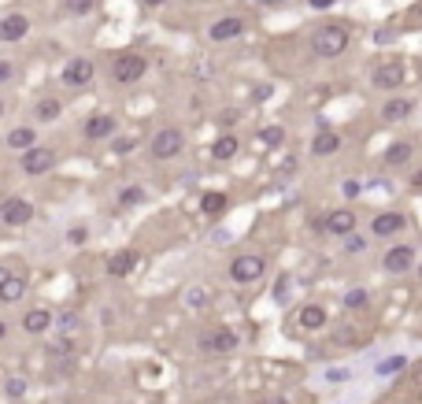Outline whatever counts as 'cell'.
<instances>
[{"mask_svg":"<svg viewBox=\"0 0 422 404\" xmlns=\"http://www.w3.org/2000/svg\"><path fill=\"white\" fill-rule=\"evenodd\" d=\"M348 45H352V34L345 22H326L311 34V52L322 60H337L341 52H348Z\"/></svg>","mask_w":422,"mask_h":404,"instance_id":"6da1fadb","label":"cell"},{"mask_svg":"<svg viewBox=\"0 0 422 404\" xmlns=\"http://www.w3.org/2000/svg\"><path fill=\"white\" fill-rule=\"evenodd\" d=\"M144 71H149V60L137 56V52H123V56L111 60V82L115 86H134L144 78Z\"/></svg>","mask_w":422,"mask_h":404,"instance_id":"7a4b0ae2","label":"cell"},{"mask_svg":"<svg viewBox=\"0 0 422 404\" xmlns=\"http://www.w3.org/2000/svg\"><path fill=\"white\" fill-rule=\"evenodd\" d=\"M182 149H186V134H182V126H163L160 134L152 137V160H175V156H182Z\"/></svg>","mask_w":422,"mask_h":404,"instance_id":"3957f363","label":"cell"},{"mask_svg":"<svg viewBox=\"0 0 422 404\" xmlns=\"http://www.w3.org/2000/svg\"><path fill=\"white\" fill-rule=\"evenodd\" d=\"M263 271H267V260L256 256V252H245L230 264V282L233 285H252V282L263 278Z\"/></svg>","mask_w":422,"mask_h":404,"instance_id":"277c9868","label":"cell"},{"mask_svg":"<svg viewBox=\"0 0 422 404\" xmlns=\"http://www.w3.org/2000/svg\"><path fill=\"white\" fill-rule=\"evenodd\" d=\"M237 345H241V337H237L230 327L200 334V353H207V356H226V353H233Z\"/></svg>","mask_w":422,"mask_h":404,"instance_id":"5b68a950","label":"cell"},{"mask_svg":"<svg viewBox=\"0 0 422 404\" xmlns=\"http://www.w3.org/2000/svg\"><path fill=\"white\" fill-rule=\"evenodd\" d=\"M30 219H34V204L26 197H4L0 201V223L4 227L15 230V227H26Z\"/></svg>","mask_w":422,"mask_h":404,"instance_id":"8992f818","label":"cell"},{"mask_svg":"<svg viewBox=\"0 0 422 404\" xmlns=\"http://www.w3.org/2000/svg\"><path fill=\"white\" fill-rule=\"evenodd\" d=\"M22 171L37 178V175H48L52 167H56V149H48V145H34V149H26L22 152Z\"/></svg>","mask_w":422,"mask_h":404,"instance_id":"52a82bcc","label":"cell"},{"mask_svg":"<svg viewBox=\"0 0 422 404\" xmlns=\"http://www.w3.org/2000/svg\"><path fill=\"white\" fill-rule=\"evenodd\" d=\"M381 267H386L389 275H407V271L415 267V249L411 245H389L386 256H381Z\"/></svg>","mask_w":422,"mask_h":404,"instance_id":"ba28073f","label":"cell"},{"mask_svg":"<svg viewBox=\"0 0 422 404\" xmlns=\"http://www.w3.org/2000/svg\"><path fill=\"white\" fill-rule=\"evenodd\" d=\"M241 34H245V19L241 15L215 19L207 26V41H215V45H226V41H233V37H241Z\"/></svg>","mask_w":422,"mask_h":404,"instance_id":"9c48e42d","label":"cell"},{"mask_svg":"<svg viewBox=\"0 0 422 404\" xmlns=\"http://www.w3.org/2000/svg\"><path fill=\"white\" fill-rule=\"evenodd\" d=\"M93 74H97L93 60L74 56V60L67 63V67H63V82H67V86H74V89H82V86H89V82H93Z\"/></svg>","mask_w":422,"mask_h":404,"instance_id":"30bf717a","label":"cell"},{"mask_svg":"<svg viewBox=\"0 0 422 404\" xmlns=\"http://www.w3.org/2000/svg\"><path fill=\"white\" fill-rule=\"evenodd\" d=\"M322 230H326V234H334V238H348V234L355 230V212H352V208H337V212H326Z\"/></svg>","mask_w":422,"mask_h":404,"instance_id":"8fae6325","label":"cell"},{"mask_svg":"<svg viewBox=\"0 0 422 404\" xmlns=\"http://www.w3.org/2000/svg\"><path fill=\"white\" fill-rule=\"evenodd\" d=\"M115 130H118V123H115V115H89L86 119V126H82V134H86V141H108V137H115Z\"/></svg>","mask_w":422,"mask_h":404,"instance_id":"7c38bea8","label":"cell"},{"mask_svg":"<svg viewBox=\"0 0 422 404\" xmlns=\"http://www.w3.org/2000/svg\"><path fill=\"white\" fill-rule=\"evenodd\" d=\"M374 86H378V89H389V93H397V89L404 86V63H397V60L378 63V67H374Z\"/></svg>","mask_w":422,"mask_h":404,"instance_id":"4fadbf2b","label":"cell"},{"mask_svg":"<svg viewBox=\"0 0 422 404\" xmlns=\"http://www.w3.org/2000/svg\"><path fill=\"white\" fill-rule=\"evenodd\" d=\"M407 227V215L404 212H381L371 219V234L374 238H393V234H400Z\"/></svg>","mask_w":422,"mask_h":404,"instance_id":"5bb4252c","label":"cell"},{"mask_svg":"<svg viewBox=\"0 0 422 404\" xmlns=\"http://www.w3.org/2000/svg\"><path fill=\"white\" fill-rule=\"evenodd\" d=\"M30 34V19L26 15H19V11H11V15H4L0 19V41H22V37Z\"/></svg>","mask_w":422,"mask_h":404,"instance_id":"9a60e30c","label":"cell"},{"mask_svg":"<svg viewBox=\"0 0 422 404\" xmlns=\"http://www.w3.org/2000/svg\"><path fill=\"white\" fill-rule=\"evenodd\" d=\"M52 327H56V334H63V337H78V334L86 330V319L78 316L74 308H63V311L52 316Z\"/></svg>","mask_w":422,"mask_h":404,"instance_id":"2e32d148","label":"cell"},{"mask_svg":"<svg viewBox=\"0 0 422 404\" xmlns=\"http://www.w3.org/2000/svg\"><path fill=\"white\" fill-rule=\"evenodd\" d=\"M134 267H137V252L134 249H118V252L108 256V275L111 278H126Z\"/></svg>","mask_w":422,"mask_h":404,"instance_id":"e0dca14e","label":"cell"},{"mask_svg":"<svg viewBox=\"0 0 422 404\" xmlns=\"http://www.w3.org/2000/svg\"><path fill=\"white\" fill-rule=\"evenodd\" d=\"M22 297H26V278L15 275V271H8L4 282H0V301H4V304H19Z\"/></svg>","mask_w":422,"mask_h":404,"instance_id":"ac0fdd59","label":"cell"},{"mask_svg":"<svg viewBox=\"0 0 422 404\" xmlns=\"http://www.w3.org/2000/svg\"><path fill=\"white\" fill-rule=\"evenodd\" d=\"M411 112H415V104L407 97H389L386 104H381V119H386V123H404Z\"/></svg>","mask_w":422,"mask_h":404,"instance_id":"d6986e66","label":"cell"},{"mask_svg":"<svg viewBox=\"0 0 422 404\" xmlns=\"http://www.w3.org/2000/svg\"><path fill=\"white\" fill-rule=\"evenodd\" d=\"M341 152V134H334V130H319L315 134V141H311V156H337Z\"/></svg>","mask_w":422,"mask_h":404,"instance_id":"ffe728a7","label":"cell"},{"mask_svg":"<svg viewBox=\"0 0 422 404\" xmlns=\"http://www.w3.org/2000/svg\"><path fill=\"white\" fill-rule=\"evenodd\" d=\"M297 323H300V330H322L326 327V308L322 304H304L297 311Z\"/></svg>","mask_w":422,"mask_h":404,"instance_id":"44dd1931","label":"cell"},{"mask_svg":"<svg viewBox=\"0 0 422 404\" xmlns=\"http://www.w3.org/2000/svg\"><path fill=\"white\" fill-rule=\"evenodd\" d=\"M22 330H26V334H45V330H52V311L30 308V311L22 316Z\"/></svg>","mask_w":422,"mask_h":404,"instance_id":"7402d4cb","label":"cell"},{"mask_svg":"<svg viewBox=\"0 0 422 404\" xmlns=\"http://www.w3.org/2000/svg\"><path fill=\"white\" fill-rule=\"evenodd\" d=\"M34 145H37V130H34V126H15V130H8V149L26 152V149H34Z\"/></svg>","mask_w":422,"mask_h":404,"instance_id":"603a6c76","label":"cell"},{"mask_svg":"<svg viewBox=\"0 0 422 404\" xmlns=\"http://www.w3.org/2000/svg\"><path fill=\"white\" fill-rule=\"evenodd\" d=\"M411 156H415V149L407 145V141H393V145L386 149V163L389 167H407V163H411Z\"/></svg>","mask_w":422,"mask_h":404,"instance_id":"cb8c5ba5","label":"cell"},{"mask_svg":"<svg viewBox=\"0 0 422 404\" xmlns=\"http://www.w3.org/2000/svg\"><path fill=\"white\" fill-rule=\"evenodd\" d=\"M237 152H241V141L233 134H222V137H215V145H211V156H215V160H233Z\"/></svg>","mask_w":422,"mask_h":404,"instance_id":"d4e9b609","label":"cell"},{"mask_svg":"<svg viewBox=\"0 0 422 404\" xmlns=\"http://www.w3.org/2000/svg\"><path fill=\"white\" fill-rule=\"evenodd\" d=\"M34 115H37L41 123L60 119V115H63V104H60V97H41V100H37V108H34Z\"/></svg>","mask_w":422,"mask_h":404,"instance_id":"484cf974","label":"cell"},{"mask_svg":"<svg viewBox=\"0 0 422 404\" xmlns=\"http://www.w3.org/2000/svg\"><path fill=\"white\" fill-rule=\"evenodd\" d=\"M374 371L381 375V379H393V375H404V371H407V356H404V353H397V356H386V360H381L378 368H374Z\"/></svg>","mask_w":422,"mask_h":404,"instance_id":"4316f807","label":"cell"},{"mask_svg":"<svg viewBox=\"0 0 422 404\" xmlns=\"http://www.w3.org/2000/svg\"><path fill=\"white\" fill-rule=\"evenodd\" d=\"M226 193H204V197H200V212L204 215H222V212H226Z\"/></svg>","mask_w":422,"mask_h":404,"instance_id":"83f0119b","label":"cell"},{"mask_svg":"<svg viewBox=\"0 0 422 404\" xmlns=\"http://www.w3.org/2000/svg\"><path fill=\"white\" fill-rule=\"evenodd\" d=\"M367 304H371V293H367V290H348L345 293V308L348 311H363Z\"/></svg>","mask_w":422,"mask_h":404,"instance_id":"f1b7e54d","label":"cell"},{"mask_svg":"<svg viewBox=\"0 0 422 404\" xmlns=\"http://www.w3.org/2000/svg\"><path fill=\"white\" fill-rule=\"evenodd\" d=\"M63 8H67V15L82 19V15H89V11L97 8V0H63Z\"/></svg>","mask_w":422,"mask_h":404,"instance_id":"f546056e","label":"cell"},{"mask_svg":"<svg viewBox=\"0 0 422 404\" xmlns=\"http://www.w3.org/2000/svg\"><path fill=\"white\" fill-rule=\"evenodd\" d=\"M259 141H263V145H271V149H278L285 141V130L282 126H267V130H259Z\"/></svg>","mask_w":422,"mask_h":404,"instance_id":"4dcf8cb0","label":"cell"},{"mask_svg":"<svg viewBox=\"0 0 422 404\" xmlns=\"http://www.w3.org/2000/svg\"><path fill=\"white\" fill-rule=\"evenodd\" d=\"M207 301H211V293H207V290H200V285L186 293V304H189V308H207Z\"/></svg>","mask_w":422,"mask_h":404,"instance_id":"1f68e13d","label":"cell"},{"mask_svg":"<svg viewBox=\"0 0 422 404\" xmlns=\"http://www.w3.org/2000/svg\"><path fill=\"white\" fill-rule=\"evenodd\" d=\"M141 201H144V189H141V186H130V189H123V197H118V204H123V208L141 204Z\"/></svg>","mask_w":422,"mask_h":404,"instance_id":"d6a6232c","label":"cell"},{"mask_svg":"<svg viewBox=\"0 0 422 404\" xmlns=\"http://www.w3.org/2000/svg\"><path fill=\"white\" fill-rule=\"evenodd\" d=\"M363 249H367V238H360V234L352 230L348 238H345V252H352V256H355V252H363Z\"/></svg>","mask_w":422,"mask_h":404,"instance_id":"836d02e7","label":"cell"},{"mask_svg":"<svg viewBox=\"0 0 422 404\" xmlns=\"http://www.w3.org/2000/svg\"><path fill=\"white\" fill-rule=\"evenodd\" d=\"M71 349H74V345H71V337H60V342L52 345L48 353H52V356H71Z\"/></svg>","mask_w":422,"mask_h":404,"instance_id":"e575fe53","label":"cell"},{"mask_svg":"<svg viewBox=\"0 0 422 404\" xmlns=\"http://www.w3.org/2000/svg\"><path fill=\"white\" fill-rule=\"evenodd\" d=\"M341 189H345V197H348V201H355V197H360V193H363V182L348 178V182H345V186H341Z\"/></svg>","mask_w":422,"mask_h":404,"instance_id":"d590c367","label":"cell"},{"mask_svg":"<svg viewBox=\"0 0 422 404\" xmlns=\"http://www.w3.org/2000/svg\"><path fill=\"white\" fill-rule=\"evenodd\" d=\"M4 389H8V397H22L26 393V379H11Z\"/></svg>","mask_w":422,"mask_h":404,"instance_id":"8d00e7d4","label":"cell"},{"mask_svg":"<svg viewBox=\"0 0 422 404\" xmlns=\"http://www.w3.org/2000/svg\"><path fill=\"white\" fill-rule=\"evenodd\" d=\"M86 238H89V230H86V227H74V230L67 234V241H71V245H82Z\"/></svg>","mask_w":422,"mask_h":404,"instance_id":"74e56055","label":"cell"},{"mask_svg":"<svg viewBox=\"0 0 422 404\" xmlns=\"http://www.w3.org/2000/svg\"><path fill=\"white\" fill-rule=\"evenodd\" d=\"M407 22H411V26H422V0H418V4H411V11H407Z\"/></svg>","mask_w":422,"mask_h":404,"instance_id":"f35d334b","label":"cell"},{"mask_svg":"<svg viewBox=\"0 0 422 404\" xmlns=\"http://www.w3.org/2000/svg\"><path fill=\"white\" fill-rule=\"evenodd\" d=\"M11 74H15V67H11L8 60H0V86H4V82H11Z\"/></svg>","mask_w":422,"mask_h":404,"instance_id":"ab89813d","label":"cell"},{"mask_svg":"<svg viewBox=\"0 0 422 404\" xmlns=\"http://www.w3.org/2000/svg\"><path fill=\"white\" fill-rule=\"evenodd\" d=\"M134 145H137L134 137H118V141H115V152H130V149H134Z\"/></svg>","mask_w":422,"mask_h":404,"instance_id":"60d3db41","label":"cell"},{"mask_svg":"<svg viewBox=\"0 0 422 404\" xmlns=\"http://www.w3.org/2000/svg\"><path fill=\"white\" fill-rule=\"evenodd\" d=\"M337 0H308V8H315V11H322V8H334Z\"/></svg>","mask_w":422,"mask_h":404,"instance_id":"b9f144b4","label":"cell"},{"mask_svg":"<svg viewBox=\"0 0 422 404\" xmlns=\"http://www.w3.org/2000/svg\"><path fill=\"white\" fill-rule=\"evenodd\" d=\"M271 97V86H259V89H252V100H267Z\"/></svg>","mask_w":422,"mask_h":404,"instance_id":"7bdbcfd3","label":"cell"},{"mask_svg":"<svg viewBox=\"0 0 422 404\" xmlns=\"http://www.w3.org/2000/svg\"><path fill=\"white\" fill-rule=\"evenodd\" d=\"M256 4H259V8H282L285 0H256Z\"/></svg>","mask_w":422,"mask_h":404,"instance_id":"ee69618b","label":"cell"},{"mask_svg":"<svg viewBox=\"0 0 422 404\" xmlns=\"http://www.w3.org/2000/svg\"><path fill=\"white\" fill-rule=\"evenodd\" d=\"M259 404H289L285 397H267V400H259Z\"/></svg>","mask_w":422,"mask_h":404,"instance_id":"f6af8a7d","label":"cell"},{"mask_svg":"<svg viewBox=\"0 0 422 404\" xmlns=\"http://www.w3.org/2000/svg\"><path fill=\"white\" fill-rule=\"evenodd\" d=\"M144 8H160V4H167V0H141Z\"/></svg>","mask_w":422,"mask_h":404,"instance_id":"bcb514c9","label":"cell"},{"mask_svg":"<svg viewBox=\"0 0 422 404\" xmlns=\"http://www.w3.org/2000/svg\"><path fill=\"white\" fill-rule=\"evenodd\" d=\"M411 186H415V189H422V171H418V175L411 178Z\"/></svg>","mask_w":422,"mask_h":404,"instance_id":"7dc6e473","label":"cell"},{"mask_svg":"<svg viewBox=\"0 0 422 404\" xmlns=\"http://www.w3.org/2000/svg\"><path fill=\"white\" fill-rule=\"evenodd\" d=\"M415 275L422 278V260H415Z\"/></svg>","mask_w":422,"mask_h":404,"instance_id":"c3c4849f","label":"cell"},{"mask_svg":"<svg viewBox=\"0 0 422 404\" xmlns=\"http://www.w3.org/2000/svg\"><path fill=\"white\" fill-rule=\"evenodd\" d=\"M4 334H8V323H0V342H4Z\"/></svg>","mask_w":422,"mask_h":404,"instance_id":"681fc988","label":"cell"},{"mask_svg":"<svg viewBox=\"0 0 422 404\" xmlns=\"http://www.w3.org/2000/svg\"><path fill=\"white\" fill-rule=\"evenodd\" d=\"M4 275H8V267H0V282H4Z\"/></svg>","mask_w":422,"mask_h":404,"instance_id":"f907efd6","label":"cell"},{"mask_svg":"<svg viewBox=\"0 0 422 404\" xmlns=\"http://www.w3.org/2000/svg\"><path fill=\"white\" fill-rule=\"evenodd\" d=\"M0 115H4V100H0Z\"/></svg>","mask_w":422,"mask_h":404,"instance_id":"816d5d0a","label":"cell"}]
</instances>
